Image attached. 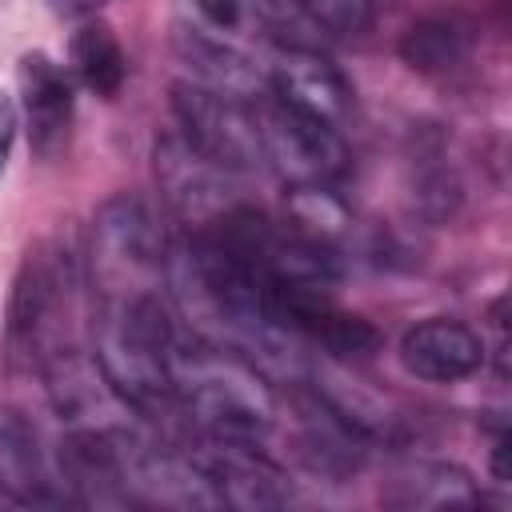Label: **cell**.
I'll list each match as a JSON object with an SVG mask.
<instances>
[{"instance_id": "8", "label": "cell", "mask_w": 512, "mask_h": 512, "mask_svg": "<svg viewBox=\"0 0 512 512\" xmlns=\"http://www.w3.org/2000/svg\"><path fill=\"white\" fill-rule=\"evenodd\" d=\"M296 416H300V456L308 460L312 472L340 480L364 464L368 432L344 408H336L332 400H324L316 392V396L296 400Z\"/></svg>"}, {"instance_id": "11", "label": "cell", "mask_w": 512, "mask_h": 512, "mask_svg": "<svg viewBox=\"0 0 512 512\" xmlns=\"http://www.w3.org/2000/svg\"><path fill=\"white\" fill-rule=\"evenodd\" d=\"M72 72L96 96H116L120 92V84L128 76V60H124V48H120V40L108 24L88 20V24L76 28V36H72Z\"/></svg>"}, {"instance_id": "17", "label": "cell", "mask_w": 512, "mask_h": 512, "mask_svg": "<svg viewBox=\"0 0 512 512\" xmlns=\"http://www.w3.org/2000/svg\"><path fill=\"white\" fill-rule=\"evenodd\" d=\"M60 12H68V16H80V12H96V8H104V4H112V0H52Z\"/></svg>"}, {"instance_id": "3", "label": "cell", "mask_w": 512, "mask_h": 512, "mask_svg": "<svg viewBox=\"0 0 512 512\" xmlns=\"http://www.w3.org/2000/svg\"><path fill=\"white\" fill-rule=\"evenodd\" d=\"M200 476L208 480L216 504L236 508H276L288 500V476L276 460L260 452V444H232V440H200L188 456Z\"/></svg>"}, {"instance_id": "13", "label": "cell", "mask_w": 512, "mask_h": 512, "mask_svg": "<svg viewBox=\"0 0 512 512\" xmlns=\"http://www.w3.org/2000/svg\"><path fill=\"white\" fill-rule=\"evenodd\" d=\"M400 56L412 72H424V76L448 72L468 56V28L448 16L416 20L400 40Z\"/></svg>"}, {"instance_id": "12", "label": "cell", "mask_w": 512, "mask_h": 512, "mask_svg": "<svg viewBox=\"0 0 512 512\" xmlns=\"http://www.w3.org/2000/svg\"><path fill=\"white\" fill-rule=\"evenodd\" d=\"M176 48L188 60V68H196L200 84H208L216 92H228V96H252L256 92V68L240 52L224 48L220 40L180 28L176 32Z\"/></svg>"}, {"instance_id": "14", "label": "cell", "mask_w": 512, "mask_h": 512, "mask_svg": "<svg viewBox=\"0 0 512 512\" xmlns=\"http://www.w3.org/2000/svg\"><path fill=\"white\" fill-rule=\"evenodd\" d=\"M316 32L360 36L372 24V0H288Z\"/></svg>"}, {"instance_id": "6", "label": "cell", "mask_w": 512, "mask_h": 512, "mask_svg": "<svg viewBox=\"0 0 512 512\" xmlns=\"http://www.w3.org/2000/svg\"><path fill=\"white\" fill-rule=\"evenodd\" d=\"M16 80H20V100H24L32 152L40 160H56L68 148V136H72V112H76L72 80L44 52L20 56Z\"/></svg>"}, {"instance_id": "4", "label": "cell", "mask_w": 512, "mask_h": 512, "mask_svg": "<svg viewBox=\"0 0 512 512\" xmlns=\"http://www.w3.org/2000/svg\"><path fill=\"white\" fill-rule=\"evenodd\" d=\"M272 96L336 128L352 112V84L316 44H280L272 64Z\"/></svg>"}, {"instance_id": "1", "label": "cell", "mask_w": 512, "mask_h": 512, "mask_svg": "<svg viewBox=\"0 0 512 512\" xmlns=\"http://www.w3.org/2000/svg\"><path fill=\"white\" fill-rule=\"evenodd\" d=\"M260 128V152L276 176L292 188H332L348 172V148L336 124L300 112L276 96L252 104Z\"/></svg>"}, {"instance_id": "9", "label": "cell", "mask_w": 512, "mask_h": 512, "mask_svg": "<svg viewBox=\"0 0 512 512\" xmlns=\"http://www.w3.org/2000/svg\"><path fill=\"white\" fill-rule=\"evenodd\" d=\"M56 480L40 456L36 432L24 416H0V504H60Z\"/></svg>"}, {"instance_id": "5", "label": "cell", "mask_w": 512, "mask_h": 512, "mask_svg": "<svg viewBox=\"0 0 512 512\" xmlns=\"http://www.w3.org/2000/svg\"><path fill=\"white\" fill-rule=\"evenodd\" d=\"M156 176L164 188V200L192 224H212L216 216H224L228 204V188H224V168L212 164L204 152H196L180 132L156 140Z\"/></svg>"}, {"instance_id": "7", "label": "cell", "mask_w": 512, "mask_h": 512, "mask_svg": "<svg viewBox=\"0 0 512 512\" xmlns=\"http://www.w3.org/2000/svg\"><path fill=\"white\" fill-rule=\"evenodd\" d=\"M400 364L428 384H452L484 364V340L448 316H428L400 336Z\"/></svg>"}, {"instance_id": "10", "label": "cell", "mask_w": 512, "mask_h": 512, "mask_svg": "<svg viewBox=\"0 0 512 512\" xmlns=\"http://www.w3.org/2000/svg\"><path fill=\"white\" fill-rule=\"evenodd\" d=\"M384 500L396 508H468L480 504V492L464 468L420 460L384 484Z\"/></svg>"}, {"instance_id": "16", "label": "cell", "mask_w": 512, "mask_h": 512, "mask_svg": "<svg viewBox=\"0 0 512 512\" xmlns=\"http://www.w3.org/2000/svg\"><path fill=\"white\" fill-rule=\"evenodd\" d=\"M12 136H16V108H12V100L0 92V168H4V160H8Z\"/></svg>"}, {"instance_id": "15", "label": "cell", "mask_w": 512, "mask_h": 512, "mask_svg": "<svg viewBox=\"0 0 512 512\" xmlns=\"http://www.w3.org/2000/svg\"><path fill=\"white\" fill-rule=\"evenodd\" d=\"M240 4H244V0H196L200 16H204L212 28H220V32L240 24Z\"/></svg>"}, {"instance_id": "2", "label": "cell", "mask_w": 512, "mask_h": 512, "mask_svg": "<svg viewBox=\"0 0 512 512\" xmlns=\"http://www.w3.org/2000/svg\"><path fill=\"white\" fill-rule=\"evenodd\" d=\"M172 108L180 120V136L224 172H244L264 160L256 108L244 96H228L208 84H176Z\"/></svg>"}]
</instances>
